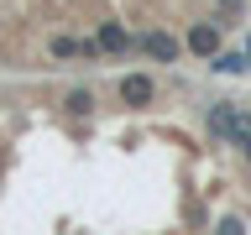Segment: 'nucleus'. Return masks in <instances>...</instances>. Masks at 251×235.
<instances>
[{"label":"nucleus","mask_w":251,"mask_h":235,"mask_svg":"<svg viewBox=\"0 0 251 235\" xmlns=\"http://www.w3.org/2000/svg\"><path fill=\"white\" fill-rule=\"evenodd\" d=\"M63 110H68L74 120H84V115H94V94L89 89H68L63 94Z\"/></svg>","instance_id":"obj_7"},{"label":"nucleus","mask_w":251,"mask_h":235,"mask_svg":"<svg viewBox=\"0 0 251 235\" xmlns=\"http://www.w3.org/2000/svg\"><path fill=\"white\" fill-rule=\"evenodd\" d=\"M47 52L58 63H68V58H100V42H78V37H52L47 42Z\"/></svg>","instance_id":"obj_5"},{"label":"nucleus","mask_w":251,"mask_h":235,"mask_svg":"<svg viewBox=\"0 0 251 235\" xmlns=\"http://www.w3.org/2000/svg\"><path fill=\"white\" fill-rule=\"evenodd\" d=\"M136 52H147L152 63H178L183 42H178V37H168V31H141V37H136Z\"/></svg>","instance_id":"obj_1"},{"label":"nucleus","mask_w":251,"mask_h":235,"mask_svg":"<svg viewBox=\"0 0 251 235\" xmlns=\"http://www.w3.org/2000/svg\"><path fill=\"white\" fill-rule=\"evenodd\" d=\"M235 120H241V110H235L230 99H215V105H209V136L230 141L235 136Z\"/></svg>","instance_id":"obj_4"},{"label":"nucleus","mask_w":251,"mask_h":235,"mask_svg":"<svg viewBox=\"0 0 251 235\" xmlns=\"http://www.w3.org/2000/svg\"><path fill=\"white\" fill-rule=\"evenodd\" d=\"M183 47L194 52V58H215L220 52V21H194L183 37Z\"/></svg>","instance_id":"obj_3"},{"label":"nucleus","mask_w":251,"mask_h":235,"mask_svg":"<svg viewBox=\"0 0 251 235\" xmlns=\"http://www.w3.org/2000/svg\"><path fill=\"white\" fill-rule=\"evenodd\" d=\"M241 157H246V162H251V136H246V141H241Z\"/></svg>","instance_id":"obj_10"},{"label":"nucleus","mask_w":251,"mask_h":235,"mask_svg":"<svg viewBox=\"0 0 251 235\" xmlns=\"http://www.w3.org/2000/svg\"><path fill=\"white\" fill-rule=\"evenodd\" d=\"M215 5H220V21H230V16L246 11V0H215Z\"/></svg>","instance_id":"obj_9"},{"label":"nucleus","mask_w":251,"mask_h":235,"mask_svg":"<svg viewBox=\"0 0 251 235\" xmlns=\"http://www.w3.org/2000/svg\"><path fill=\"white\" fill-rule=\"evenodd\" d=\"M209 68H215V73H246L251 58H246V52H215V58H209Z\"/></svg>","instance_id":"obj_8"},{"label":"nucleus","mask_w":251,"mask_h":235,"mask_svg":"<svg viewBox=\"0 0 251 235\" xmlns=\"http://www.w3.org/2000/svg\"><path fill=\"white\" fill-rule=\"evenodd\" d=\"M94 42H100V52H131V37H126L121 21H100V31H94Z\"/></svg>","instance_id":"obj_6"},{"label":"nucleus","mask_w":251,"mask_h":235,"mask_svg":"<svg viewBox=\"0 0 251 235\" xmlns=\"http://www.w3.org/2000/svg\"><path fill=\"white\" fill-rule=\"evenodd\" d=\"M115 94H121V105L141 110V105H152V99H157V78H152V73H126Z\"/></svg>","instance_id":"obj_2"}]
</instances>
